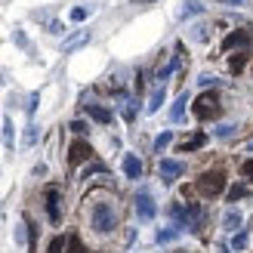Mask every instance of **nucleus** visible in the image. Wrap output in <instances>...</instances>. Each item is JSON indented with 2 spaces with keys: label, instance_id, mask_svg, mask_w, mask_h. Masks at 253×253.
Returning a JSON list of instances; mask_svg holds the SVG:
<instances>
[{
  "label": "nucleus",
  "instance_id": "1",
  "mask_svg": "<svg viewBox=\"0 0 253 253\" xmlns=\"http://www.w3.org/2000/svg\"><path fill=\"white\" fill-rule=\"evenodd\" d=\"M90 222L93 229L99 235H108L111 229H115V210H111V204H105V201H96L93 210H90Z\"/></svg>",
  "mask_w": 253,
  "mask_h": 253
},
{
  "label": "nucleus",
  "instance_id": "25",
  "mask_svg": "<svg viewBox=\"0 0 253 253\" xmlns=\"http://www.w3.org/2000/svg\"><path fill=\"white\" fill-rule=\"evenodd\" d=\"M86 16H90V9H84V6H74L71 9V22H84Z\"/></svg>",
  "mask_w": 253,
  "mask_h": 253
},
{
  "label": "nucleus",
  "instance_id": "26",
  "mask_svg": "<svg viewBox=\"0 0 253 253\" xmlns=\"http://www.w3.org/2000/svg\"><path fill=\"white\" fill-rule=\"evenodd\" d=\"M232 133H235V126H232V124H222V126H216V136H219V139H229Z\"/></svg>",
  "mask_w": 253,
  "mask_h": 253
},
{
  "label": "nucleus",
  "instance_id": "33",
  "mask_svg": "<svg viewBox=\"0 0 253 253\" xmlns=\"http://www.w3.org/2000/svg\"><path fill=\"white\" fill-rule=\"evenodd\" d=\"M105 167H102V164H93V167L90 170H84V179H86V176H90V173H102Z\"/></svg>",
  "mask_w": 253,
  "mask_h": 253
},
{
  "label": "nucleus",
  "instance_id": "29",
  "mask_svg": "<svg viewBox=\"0 0 253 253\" xmlns=\"http://www.w3.org/2000/svg\"><path fill=\"white\" fill-rule=\"evenodd\" d=\"M68 130H71V133H86V124H84V121H71Z\"/></svg>",
  "mask_w": 253,
  "mask_h": 253
},
{
  "label": "nucleus",
  "instance_id": "31",
  "mask_svg": "<svg viewBox=\"0 0 253 253\" xmlns=\"http://www.w3.org/2000/svg\"><path fill=\"white\" fill-rule=\"evenodd\" d=\"M241 173H244V176H247V179L253 182V161H247V164H244V167H241Z\"/></svg>",
  "mask_w": 253,
  "mask_h": 253
},
{
  "label": "nucleus",
  "instance_id": "10",
  "mask_svg": "<svg viewBox=\"0 0 253 253\" xmlns=\"http://www.w3.org/2000/svg\"><path fill=\"white\" fill-rule=\"evenodd\" d=\"M84 108H86V115H90L93 121H99V124H111V111H108V108L96 105V102H86Z\"/></svg>",
  "mask_w": 253,
  "mask_h": 253
},
{
  "label": "nucleus",
  "instance_id": "6",
  "mask_svg": "<svg viewBox=\"0 0 253 253\" xmlns=\"http://www.w3.org/2000/svg\"><path fill=\"white\" fill-rule=\"evenodd\" d=\"M158 173H161V179H164V182H173L176 176H182V173H185V164H179V161H170V158H164V161L158 164Z\"/></svg>",
  "mask_w": 253,
  "mask_h": 253
},
{
  "label": "nucleus",
  "instance_id": "32",
  "mask_svg": "<svg viewBox=\"0 0 253 253\" xmlns=\"http://www.w3.org/2000/svg\"><path fill=\"white\" fill-rule=\"evenodd\" d=\"M244 68V56H238V59H232V71H241Z\"/></svg>",
  "mask_w": 253,
  "mask_h": 253
},
{
  "label": "nucleus",
  "instance_id": "14",
  "mask_svg": "<svg viewBox=\"0 0 253 253\" xmlns=\"http://www.w3.org/2000/svg\"><path fill=\"white\" fill-rule=\"evenodd\" d=\"M3 145L12 155V145H16V130H12V118H3Z\"/></svg>",
  "mask_w": 253,
  "mask_h": 253
},
{
  "label": "nucleus",
  "instance_id": "17",
  "mask_svg": "<svg viewBox=\"0 0 253 253\" xmlns=\"http://www.w3.org/2000/svg\"><path fill=\"white\" fill-rule=\"evenodd\" d=\"M179 235H182V229H179V225H170V229H161L155 238H158V244H167V241H176Z\"/></svg>",
  "mask_w": 253,
  "mask_h": 253
},
{
  "label": "nucleus",
  "instance_id": "9",
  "mask_svg": "<svg viewBox=\"0 0 253 253\" xmlns=\"http://www.w3.org/2000/svg\"><path fill=\"white\" fill-rule=\"evenodd\" d=\"M124 173H126V179H139V176H142V161L136 155H126L124 158Z\"/></svg>",
  "mask_w": 253,
  "mask_h": 253
},
{
  "label": "nucleus",
  "instance_id": "4",
  "mask_svg": "<svg viewBox=\"0 0 253 253\" xmlns=\"http://www.w3.org/2000/svg\"><path fill=\"white\" fill-rule=\"evenodd\" d=\"M155 213H158V204H155V198H151L148 188H139L136 192V216L148 222V219H155Z\"/></svg>",
  "mask_w": 253,
  "mask_h": 253
},
{
  "label": "nucleus",
  "instance_id": "8",
  "mask_svg": "<svg viewBox=\"0 0 253 253\" xmlns=\"http://www.w3.org/2000/svg\"><path fill=\"white\" fill-rule=\"evenodd\" d=\"M46 216H49V222L62 219V213H59V188H53V185L46 188Z\"/></svg>",
  "mask_w": 253,
  "mask_h": 253
},
{
  "label": "nucleus",
  "instance_id": "16",
  "mask_svg": "<svg viewBox=\"0 0 253 253\" xmlns=\"http://www.w3.org/2000/svg\"><path fill=\"white\" fill-rule=\"evenodd\" d=\"M185 105H188V93H179V99H176V105L170 108V121H182V115H185Z\"/></svg>",
  "mask_w": 253,
  "mask_h": 253
},
{
  "label": "nucleus",
  "instance_id": "15",
  "mask_svg": "<svg viewBox=\"0 0 253 253\" xmlns=\"http://www.w3.org/2000/svg\"><path fill=\"white\" fill-rule=\"evenodd\" d=\"M247 43H250V37H247L244 31H235V34H229V37L222 41L225 49H232V46H247Z\"/></svg>",
  "mask_w": 253,
  "mask_h": 253
},
{
  "label": "nucleus",
  "instance_id": "22",
  "mask_svg": "<svg viewBox=\"0 0 253 253\" xmlns=\"http://www.w3.org/2000/svg\"><path fill=\"white\" fill-rule=\"evenodd\" d=\"M37 136H41V130H37L34 124H28V130H25V148H31L37 142Z\"/></svg>",
  "mask_w": 253,
  "mask_h": 253
},
{
  "label": "nucleus",
  "instance_id": "12",
  "mask_svg": "<svg viewBox=\"0 0 253 253\" xmlns=\"http://www.w3.org/2000/svg\"><path fill=\"white\" fill-rule=\"evenodd\" d=\"M241 213H238V210H225V216H222V229L225 232H238V229H241Z\"/></svg>",
  "mask_w": 253,
  "mask_h": 253
},
{
  "label": "nucleus",
  "instance_id": "13",
  "mask_svg": "<svg viewBox=\"0 0 253 253\" xmlns=\"http://www.w3.org/2000/svg\"><path fill=\"white\" fill-rule=\"evenodd\" d=\"M84 43H90V34H86V31H81V34L68 37V41L62 43V49H65V53H71V49H78V46H84Z\"/></svg>",
  "mask_w": 253,
  "mask_h": 253
},
{
  "label": "nucleus",
  "instance_id": "35",
  "mask_svg": "<svg viewBox=\"0 0 253 253\" xmlns=\"http://www.w3.org/2000/svg\"><path fill=\"white\" fill-rule=\"evenodd\" d=\"M49 31H53V34H62V31H65V28H62L59 22H49Z\"/></svg>",
  "mask_w": 253,
  "mask_h": 253
},
{
  "label": "nucleus",
  "instance_id": "34",
  "mask_svg": "<svg viewBox=\"0 0 253 253\" xmlns=\"http://www.w3.org/2000/svg\"><path fill=\"white\" fill-rule=\"evenodd\" d=\"M213 81H216V78H210V74H201V78H198V84H201V86H210Z\"/></svg>",
  "mask_w": 253,
  "mask_h": 253
},
{
  "label": "nucleus",
  "instance_id": "23",
  "mask_svg": "<svg viewBox=\"0 0 253 253\" xmlns=\"http://www.w3.org/2000/svg\"><path fill=\"white\" fill-rule=\"evenodd\" d=\"M65 244H68L65 238H53V241H49V250H46V253H62V250H65Z\"/></svg>",
  "mask_w": 253,
  "mask_h": 253
},
{
  "label": "nucleus",
  "instance_id": "27",
  "mask_svg": "<svg viewBox=\"0 0 253 253\" xmlns=\"http://www.w3.org/2000/svg\"><path fill=\"white\" fill-rule=\"evenodd\" d=\"M244 195H247V188H244V185H235L232 192H229V201L235 204V201H238V198H244Z\"/></svg>",
  "mask_w": 253,
  "mask_h": 253
},
{
  "label": "nucleus",
  "instance_id": "30",
  "mask_svg": "<svg viewBox=\"0 0 253 253\" xmlns=\"http://www.w3.org/2000/svg\"><path fill=\"white\" fill-rule=\"evenodd\" d=\"M68 247H71V253H86V250L81 247V241H78V238H68Z\"/></svg>",
  "mask_w": 253,
  "mask_h": 253
},
{
  "label": "nucleus",
  "instance_id": "21",
  "mask_svg": "<svg viewBox=\"0 0 253 253\" xmlns=\"http://www.w3.org/2000/svg\"><path fill=\"white\" fill-rule=\"evenodd\" d=\"M247 244H250L247 232H238V235L232 238V250H247Z\"/></svg>",
  "mask_w": 253,
  "mask_h": 253
},
{
  "label": "nucleus",
  "instance_id": "24",
  "mask_svg": "<svg viewBox=\"0 0 253 253\" xmlns=\"http://www.w3.org/2000/svg\"><path fill=\"white\" fill-rule=\"evenodd\" d=\"M16 244H19V247L28 244V235H25V222H19V225H16Z\"/></svg>",
  "mask_w": 253,
  "mask_h": 253
},
{
  "label": "nucleus",
  "instance_id": "28",
  "mask_svg": "<svg viewBox=\"0 0 253 253\" xmlns=\"http://www.w3.org/2000/svg\"><path fill=\"white\" fill-rule=\"evenodd\" d=\"M37 105H41V96L31 93V96H28V115H34V108H37Z\"/></svg>",
  "mask_w": 253,
  "mask_h": 253
},
{
  "label": "nucleus",
  "instance_id": "19",
  "mask_svg": "<svg viewBox=\"0 0 253 253\" xmlns=\"http://www.w3.org/2000/svg\"><path fill=\"white\" fill-rule=\"evenodd\" d=\"M198 12H204V6H201L198 0H185L182 3V19H192V16H198Z\"/></svg>",
  "mask_w": 253,
  "mask_h": 253
},
{
  "label": "nucleus",
  "instance_id": "2",
  "mask_svg": "<svg viewBox=\"0 0 253 253\" xmlns=\"http://www.w3.org/2000/svg\"><path fill=\"white\" fill-rule=\"evenodd\" d=\"M170 213H173L176 219H179V229H188V232H198V229H201V219H204V210H201V204L173 207Z\"/></svg>",
  "mask_w": 253,
  "mask_h": 253
},
{
  "label": "nucleus",
  "instance_id": "36",
  "mask_svg": "<svg viewBox=\"0 0 253 253\" xmlns=\"http://www.w3.org/2000/svg\"><path fill=\"white\" fill-rule=\"evenodd\" d=\"M133 3H151V0H133Z\"/></svg>",
  "mask_w": 253,
  "mask_h": 253
},
{
  "label": "nucleus",
  "instance_id": "7",
  "mask_svg": "<svg viewBox=\"0 0 253 253\" xmlns=\"http://www.w3.org/2000/svg\"><path fill=\"white\" fill-rule=\"evenodd\" d=\"M90 158H93V148L86 145L84 139H78V142L68 148V161H71V164H84V161H90Z\"/></svg>",
  "mask_w": 253,
  "mask_h": 253
},
{
  "label": "nucleus",
  "instance_id": "5",
  "mask_svg": "<svg viewBox=\"0 0 253 253\" xmlns=\"http://www.w3.org/2000/svg\"><path fill=\"white\" fill-rule=\"evenodd\" d=\"M195 115L201 118V121H207V118H216L219 115V99L213 96V93H204L195 102Z\"/></svg>",
  "mask_w": 253,
  "mask_h": 253
},
{
  "label": "nucleus",
  "instance_id": "18",
  "mask_svg": "<svg viewBox=\"0 0 253 253\" xmlns=\"http://www.w3.org/2000/svg\"><path fill=\"white\" fill-rule=\"evenodd\" d=\"M161 105H164V86H158V90L151 93V99H148V105H145V108H148V115H155Z\"/></svg>",
  "mask_w": 253,
  "mask_h": 253
},
{
  "label": "nucleus",
  "instance_id": "20",
  "mask_svg": "<svg viewBox=\"0 0 253 253\" xmlns=\"http://www.w3.org/2000/svg\"><path fill=\"white\" fill-rule=\"evenodd\" d=\"M170 142H173V133H170V130H164V133H161V136L155 139V151H158V155H161V151L167 148Z\"/></svg>",
  "mask_w": 253,
  "mask_h": 253
},
{
  "label": "nucleus",
  "instance_id": "3",
  "mask_svg": "<svg viewBox=\"0 0 253 253\" xmlns=\"http://www.w3.org/2000/svg\"><path fill=\"white\" fill-rule=\"evenodd\" d=\"M198 188H201V195L216 198V195H222V188H225V176L219 170H207V173H201Z\"/></svg>",
  "mask_w": 253,
  "mask_h": 253
},
{
  "label": "nucleus",
  "instance_id": "11",
  "mask_svg": "<svg viewBox=\"0 0 253 253\" xmlns=\"http://www.w3.org/2000/svg\"><path fill=\"white\" fill-rule=\"evenodd\" d=\"M207 142V133H192V136H188V139H182V151H185V155H188V151H198L201 145H204Z\"/></svg>",
  "mask_w": 253,
  "mask_h": 253
}]
</instances>
